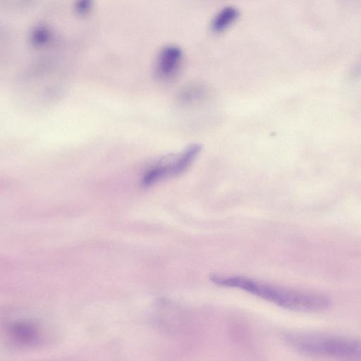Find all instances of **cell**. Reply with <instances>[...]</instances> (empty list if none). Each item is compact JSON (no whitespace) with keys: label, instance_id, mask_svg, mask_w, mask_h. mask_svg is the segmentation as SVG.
<instances>
[{"label":"cell","instance_id":"obj_4","mask_svg":"<svg viewBox=\"0 0 361 361\" xmlns=\"http://www.w3.org/2000/svg\"><path fill=\"white\" fill-rule=\"evenodd\" d=\"M183 54L176 45H166L159 51L155 61V75L163 82H170L178 75Z\"/></svg>","mask_w":361,"mask_h":361},{"label":"cell","instance_id":"obj_2","mask_svg":"<svg viewBox=\"0 0 361 361\" xmlns=\"http://www.w3.org/2000/svg\"><path fill=\"white\" fill-rule=\"evenodd\" d=\"M285 339L293 348L306 354L361 358V340L304 334H288Z\"/></svg>","mask_w":361,"mask_h":361},{"label":"cell","instance_id":"obj_5","mask_svg":"<svg viewBox=\"0 0 361 361\" xmlns=\"http://www.w3.org/2000/svg\"><path fill=\"white\" fill-rule=\"evenodd\" d=\"M8 338L15 345L31 347L39 344L42 340V331L40 325L30 319H18L7 325Z\"/></svg>","mask_w":361,"mask_h":361},{"label":"cell","instance_id":"obj_3","mask_svg":"<svg viewBox=\"0 0 361 361\" xmlns=\"http://www.w3.org/2000/svg\"><path fill=\"white\" fill-rule=\"evenodd\" d=\"M200 150V145L193 144L176 154L160 159L146 169L141 184L144 187H149L168 178L181 174L192 164Z\"/></svg>","mask_w":361,"mask_h":361},{"label":"cell","instance_id":"obj_7","mask_svg":"<svg viewBox=\"0 0 361 361\" xmlns=\"http://www.w3.org/2000/svg\"><path fill=\"white\" fill-rule=\"evenodd\" d=\"M239 17L238 10L233 6H226L213 18L211 29L215 33H221L227 30Z\"/></svg>","mask_w":361,"mask_h":361},{"label":"cell","instance_id":"obj_10","mask_svg":"<svg viewBox=\"0 0 361 361\" xmlns=\"http://www.w3.org/2000/svg\"><path fill=\"white\" fill-rule=\"evenodd\" d=\"M1 4L12 10H24L35 5L39 0H1Z\"/></svg>","mask_w":361,"mask_h":361},{"label":"cell","instance_id":"obj_6","mask_svg":"<svg viewBox=\"0 0 361 361\" xmlns=\"http://www.w3.org/2000/svg\"><path fill=\"white\" fill-rule=\"evenodd\" d=\"M55 41L53 29L45 23L35 25L28 32V42L35 49H44L51 47Z\"/></svg>","mask_w":361,"mask_h":361},{"label":"cell","instance_id":"obj_1","mask_svg":"<svg viewBox=\"0 0 361 361\" xmlns=\"http://www.w3.org/2000/svg\"><path fill=\"white\" fill-rule=\"evenodd\" d=\"M209 279L218 286L243 290L290 310L321 312L328 309L331 305L330 299L322 294L288 289L247 277L212 274Z\"/></svg>","mask_w":361,"mask_h":361},{"label":"cell","instance_id":"obj_9","mask_svg":"<svg viewBox=\"0 0 361 361\" xmlns=\"http://www.w3.org/2000/svg\"><path fill=\"white\" fill-rule=\"evenodd\" d=\"M96 0H74L73 11L80 17H85L90 14L94 8Z\"/></svg>","mask_w":361,"mask_h":361},{"label":"cell","instance_id":"obj_8","mask_svg":"<svg viewBox=\"0 0 361 361\" xmlns=\"http://www.w3.org/2000/svg\"><path fill=\"white\" fill-rule=\"evenodd\" d=\"M206 96V90L201 85H193L184 87L178 95V102L183 105H191L200 102Z\"/></svg>","mask_w":361,"mask_h":361}]
</instances>
